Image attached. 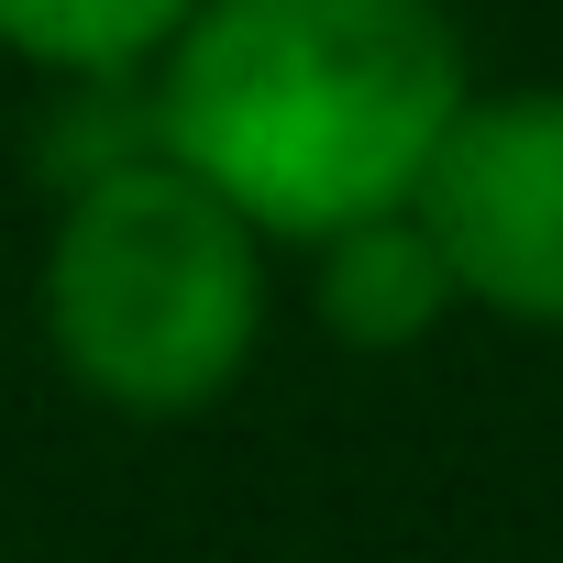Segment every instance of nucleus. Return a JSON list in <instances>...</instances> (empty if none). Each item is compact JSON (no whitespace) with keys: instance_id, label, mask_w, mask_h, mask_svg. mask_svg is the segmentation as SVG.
<instances>
[{"instance_id":"f257e3e1","label":"nucleus","mask_w":563,"mask_h":563,"mask_svg":"<svg viewBox=\"0 0 563 563\" xmlns=\"http://www.w3.org/2000/svg\"><path fill=\"white\" fill-rule=\"evenodd\" d=\"M155 144L276 254L409 210L475 100L453 0H199L166 45Z\"/></svg>"},{"instance_id":"f03ea898","label":"nucleus","mask_w":563,"mask_h":563,"mask_svg":"<svg viewBox=\"0 0 563 563\" xmlns=\"http://www.w3.org/2000/svg\"><path fill=\"white\" fill-rule=\"evenodd\" d=\"M276 321V243L221 210L188 166L144 155L45 210L34 332L56 376L111 420H199L221 409Z\"/></svg>"},{"instance_id":"7ed1b4c3","label":"nucleus","mask_w":563,"mask_h":563,"mask_svg":"<svg viewBox=\"0 0 563 563\" xmlns=\"http://www.w3.org/2000/svg\"><path fill=\"white\" fill-rule=\"evenodd\" d=\"M420 221L475 321L563 343V78L475 89L420 177Z\"/></svg>"},{"instance_id":"20e7f679","label":"nucleus","mask_w":563,"mask_h":563,"mask_svg":"<svg viewBox=\"0 0 563 563\" xmlns=\"http://www.w3.org/2000/svg\"><path fill=\"white\" fill-rule=\"evenodd\" d=\"M299 265H310L321 332L354 343V354H420L442 321H464V288H453V265H442L420 199L409 210H376V221H354L332 243H310Z\"/></svg>"},{"instance_id":"39448f33","label":"nucleus","mask_w":563,"mask_h":563,"mask_svg":"<svg viewBox=\"0 0 563 563\" xmlns=\"http://www.w3.org/2000/svg\"><path fill=\"white\" fill-rule=\"evenodd\" d=\"M199 0H0V56L45 89L78 78H155Z\"/></svg>"}]
</instances>
